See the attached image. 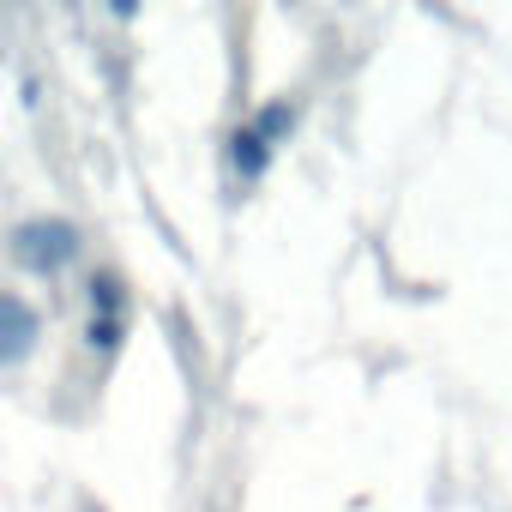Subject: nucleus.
Segmentation results:
<instances>
[{"instance_id": "1", "label": "nucleus", "mask_w": 512, "mask_h": 512, "mask_svg": "<svg viewBox=\"0 0 512 512\" xmlns=\"http://www.w3.org/2000/svg\"><path fill=\"white\" fill-rule=\"evenodd\" d=\"M31 338H37L31 308H25V302H13V296H0V362L25 356V350H31Z\"/></svg>"}, {"instance_id": "2", "label": "nucleus", "mask_w": 512, "mask_h": 512, "mask_svg": "<svg viewBox=\"0 0 512 512\" xmlns=\"http://www.w3.org/2000/svg\"><path fill=\"white\" fill-rule=\"evenodd\" d=\"M19 253H25L31 266H61L67 253H73V241H67V229L43 223V229H25V235H19Z\"/></svg>"}]
</instances>
